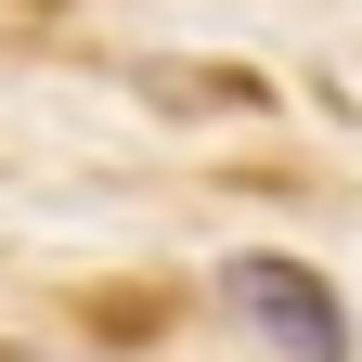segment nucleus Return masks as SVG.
Masks as SVG:
<instances>
[{
    "mask_svg": "<svg viewBox=\"0 0 362 362\" xmlns=\"http://www.w3.org/2000/svg\"><path fill=\"white\" fill-rule=\"evenodd\" d=\"M220 285H233V310H246L285 362H349V310L324 298V272H298V259H272V246H259V259L220 272Z\"/></svg>",
    "mask_w": 362,
    "mask_h": 362,
    "instance_id": "obj_1",
    "label": "nucleus"
},
{
    "mask_svg": "<svg viewBox=\"0 0 362 362\" xmlns=\"http://www.w3.org/2000/svg\"><path fill=\"white\" fill-rule=\"evenodd\" d=\"M0 362H52V349H13V337H0Z\"/></svg>",
    "mask_w": 362,
    "mask_h": 362,
    "instance_id": "obj_2",
    "label": "nucleus"
}]
</instances>
